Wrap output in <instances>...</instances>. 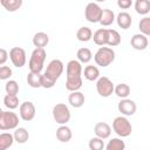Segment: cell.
<instances>
[{
    "mask_svg": "<svg viewBox=\"0 0 150 150\" xmlns=\"http://www.w3.org/2000/svg\"><path fill=\"white\" fill-rule=\"evenodd\" d=\"M19 125V116L13 111L2 110L0 112V130H12L16 129Z\"/></svg>",
    "mask_w": 150,
    "mask_h": 150,
    "instance_id": "cell-4",
    "label": "cell"
},
{
    "mask_svg": "<svg viewBox=\"0 0 150 150\" xmlns=\"http://www.w3.org/2000/svg\"><path fill=\"white\" fill-rule=\"evenodd\" d=\"M114 93L120 97V98H127L130 95V87L127 83H118L115 87Z\"/></svg>",
    "mask_w": 150,
    "mask_h": 150,
    "instance_id": "cell-31",
    "label": "cell"
},
{
    "mask_svg": "<svg viewBox=\"0 0 150 150\" xmlns=\"http://www.w3.org/2000/svg\"><path fill=\"white\" fill-rule=\"evenodd\" d=\"M9 59L16 68H21L26 64V52L21 47H13L9 50Z\"/></svg>",
    "mask_w": 150,
    "mask_h": 150,
    "instance_id": "cell-9",
    "label": "cell"
},
{
    "mask_svg": "<svg viewBox=\"0 0 150 150\" xmlns=\"http://www.w3.org/2000/svg\"><path fill=\"white\" fill-rule=\"evenodd\" d=\"M83 69H82V64L79 60H70L67 63L66 67V74H67V79L70 77H80L82 76Z\"/></svg>",
    "mask_w": 150,
    "mask_h": 150,
    "instance_id": "cell-12",
    "label": "cell"
},
{
    "mask_svg": "<svg viewBox=\"0 0 150 150\" xmlns=\"http://www.w3.org/2000/svg\"><path fill=\"white\" fill-rule=\"evenodd\" d=\"M63 63L61 60H52L45 73L42 74V88H46V89H49V88H53L56 83V80L62 75L63 73Z\"/></svg>",
    "mask_w": 150,
    "mask_h": 150,
    "instance_id": "cell-1",
    "label": "cell"
},
{
    "mask_svg": "<svg viewBox=\"0 0 150 150\" xmlns=\"http://www.w3.org/2000/svg\"><path fill=\"white\" fill-rule=\"evenodd\" d=\"M97 2H103V1H105V0H96Z\"/></svg>",
    "mask_w": 150,
    "mask_h": 150,
    "instance_id": "cell-40",
    "label": "cell"
},
{
    "mask_svg": "<svg viewBox=\"0 0 150 150\" xmlns=\"http://www.w3.org/2000/svg\"><path fill=\"white\" fill-rule=\"evenodd\" d=\"M13 135H14L15 142L19 143V144L26 143L28 141V138H29V134H28L27 129H25V128H16Z\"/></svg>",
    "mask_w": 150,
    "mask_h": 150,
    "instance_id": "cell-29",
    "label": "cell"
},
{
    "mask_svg": "<svg viewBox=\"0 0 150 150\" xmlns=\"http://www.w3.org/2000/svg\"><path fill=\"white\" fill-rule=\"evenodd\" d=\"M121 43V35L115 29H108V46L115 47Z\"/></svg>",
    "mask_w": 150,
    "mask_h": 150,
    "instance_id": "cell-30",
    "label": "cell"
},
{
    "mask_svg": "<svg viewBox=\"0 0 150 150\" xmlns=\"http://www.w3.org/2000/svg\"><path fill=\"white\" fill-rule=\"evenodd\" d=\"M76 56H77V60L81 62V63H88L91 59H93V53L89 48H80L76 53Z\"/></svg>",
    "mask_w": 150,
    "mask_h": 150,
    "instance_id": "cell-28",
    "label": "cell"
},
{
    "mask_svg": "<svg viewBox=\"0 0 150 150\" xmlns=\"http://www.w3.org/2000/svg\"><path fill=\"white\" fill-rule=\"evenodd\" d=\"M14 135L9 132H2L0 134V150H6L13 145L14 142Z\"/></svg>",
    "mask_w": 150,
    "mask_h": 150,
    "instance_id": "cell-22",
    "label": "cell"
},
{
    "mask_svg": "<svg viewBox=\"0 0 150 150\" xmlns=\"http://www.w3.org/2000/svg\"><path fill=\"white\" fill-rule=\"evenodd\" d=\"M5 90L9 95H18V93H19V84H18V82L14 81V80L7 81V83L5 86Z\"/></svg>",
    "mask_w": 150,
    "mask_h": 150,
    "instance_id": "cell-36",
    "label": "cell"
},
{
    "mask_svg": "<svg viewBox=\"0 0 150 150\" xmlns=\"http://www.w3.org/2000/svg\"><path fill=\"white\" fill-rule=\"evenodd\" d=\"M8 56H9V53L5 48H1L0 49V66H4L6 63Z\"/></svg>",
    "mask_w": 150,
    "mask_h": 150,
    "instance_id": "cell-38",
    "label": "cell"
},
{
    "mask_svg": "<svg viewBox=\"0 0 150 150\" xmlns=\"http://www.w3.org/2000/svg\"><path fill=\"white\" fill-rule=\"evenodd\" d=\"M4 104L7 109L12 110V109H15L19 107V98H18V95H9L7 94L5 97H4Z\"/></svg>",
    "mask_w": 150,
    "mask_h": 150,
    "instance_id": "cell-32",
    "label": "cell"
},
{
    "mask_svg": "<svg viewBox=\"0 0 150 150\" xmlns=\"http://www.w3.org/2000/svg\"><path fill=\"white\" fill-rule=\"evenodd\" d=\"M46 56H47V53L45 50V48H39L36 47L32 55H30V59H29V62H28V67H29V71H33V73H41V70L43 69V64H45V61H46Z\"/></svg>",
    "mask_w": 150,
    "mask_h": 150,
    "instance_id": "cell-2",
    "label": "cell"
},
{
    "mask_svg": "<svg viewBox=\"0 0 150 150\" xmlns=\"http://www.w3.org/2000/svg\"><path fill=\"white\" fill-rule=\"evenodd\" d=\"M138 28H139L142 34H144L146 36H150V18L145 16V18L141 19V21L138 23Z\"/></svg>",
    "mask_w": 150,
    "mask_h": 150,
    "instance_id": "cell-35",
    "label": "cell"
},
{
    "mask_svg": "<svg viewBox=\"0 0 150 150\" xmlns=\"http://www.w3.org/2000/svg\"><path fill=\"white\" fill-rule=\"evenodd\" d=\"M135 11L141 15L148 14L150 12V0H136Z\"/></svg>",
    "mask_w": 150,
    "mask_h": 150,
    "instance_id": "cell-27",
    "label": "cell"
},
{
    "mask_svg": "<svg viewBox=\"0 0 150 150\" xmlns=\"http://www.w3.org/2000/svg\"><path fill=\"white\" fill-rule=\"evenodd\" d=\"M13 71L8 66H1L0 67V80H8L12 76Z\"/></svg>",
    "mask_w": 150,
    "mask_h": 150,
    "instance_id": "cell-37",
    "label": "cell"
},
{
    "mask_svg": "<svg viewBox=\"0 0 150 150\" xmlns=\"http://www.w3.org/2000/svg\"><path fill=\"white\" fill-rule=\"evenodd\" d=\"M102 8L95 4V2H89L86 8H84V16L86 19L91 22V23H96V22H100L101 20V16H102Z\"/></svg>",
    "mask_w": 150,
    "mask_h": 150,
    "instance_id": "cell-8",
    "label": "cell"
},
{
    "mask_svg": "<svg viewBox=\"0 0 150 150\" xmlns=\"http://www.w3.org/2000/svg\"><path fill=\"white\" fill-rule=\"evenodd\" d=\"M27 83L32 88H40V87H42V75H41V73L29 71V74L27 75Z\"/></svg>",
    "mask_w": 150,
    "mask_h": 150,
    "instance_id": "cell-20",
    "label": "cell"
},
{
    "mask_svg": "<svg viewBox=\"0 0 150 150\" xmlns=\"http://www.w3.org/2000/svg\"><path fill=\"white\" fill-rule=\"evenodd\" d=\"M19 114H20L21 120H23L26 122H29L35 117V105L32 102L26 101V102L20 104Z\"/></svg>",
    "mask_w": 150,
    "mask_h": 150,
    "instance_id": "cell-10",
    "label": "cell"
},
{
    "mask_svg": "<svg viewBox=\"0 0 150 150\" xmlns=\"http://www.w3.org/2000/svg\"><path fill=\"white\" fill-rule=\"evenodd\" d=\"M131 1L132 0H117V6L121 9H128L131 6Z\"/></svg>",
    "mask_w": 150,
    "mask_h": 150,
    "instance_id": "cell-39",
    "label": "cell"
},
{
    "mask_svg": "<svg viewBox=\"0 0 150 150\" xmlns=\"http://www.w3.org/2000/svg\"><path fill=\"white\" fill-rule=\"evenodd\" d=\"M115 13L109 9V8H104L102 11V16H101V20H100V23L102 26H110L114 21H115Z\"/></svg>",
    "mask_w": 150,
    "mask_h": 150,
    "instance_id": "cell-23",
    "label": "cell"
},
{
    "mask_svg": "<svg viewBox=\"0 0 150 150\" xmlns=\"http://www.w3.org/2000/svg\"><path fill=\"white\" fill-rule=\"evenodd\" d=\"M116 22L120 28L122 29H128L130 28L131 26V22H132V19H131V15L128 13V12H121L117 14L116 16Z\"/></svg>",
    "mask_w": 150,
    "mask_h": 150,
    "instance_id": "cell-17",
    "label": "cell"
},
{
    "mask_svg": "<svg viewBox=\"0 0 150 150\" xmlns=\"http://www.w3.org/2000/svg\"><path fill=\"white\" fill-rule=\"evenodd\" d=\"M94 132L96 136L105 139V138L110 137V135H111V127L105 122H98L94 127Z\"/></svg>",
    "mask_w": 150,
    "mask_h": 150,
    "instance_id": "cell-14",
    "label": "cell"
},
{
    "mask_svg": "<svg viewBox=\"0 0 150 150\" xmlns=\"http://www.w3.org/2000/svg\"><path fill=\"white\" fill-rule=\"evenodd\" d=\"M96 90H97V93H98L100 96H102V97H109L114 93L115 86L110 81L109 77H107V76H100L97 79V82H96Z\"/></svg>",
    "mask_w": 150,
    "mask_h": 150,
    "instance_id": "cell-7",
    "label": "cell"
},
{
    "mask_svg": "<svg viewBox=\"0 0 150 150\" xmlns=\"http://www.w3.org/2000/svg\"><path fill=\"white\" fill-rule=\"evenodd\" d=\"M93 40L97 46H105L108 43V29L107 28L97 29L93 35Z\"/></svg>",
    "mask_w": 150,
    "mask_h": 150,
    "instance_id": "cell-18",
    "label": "cell"
},
{
    "mask_svg": "<svg viewBox=\"0 0 150 150\" xmlns=\"http://www.w3.org/2000/svg\"><path fill=\"white\" fill-rule=\"evenodd\" d=\"M53 118L57 124H66L67 122H69L71 114L69 108L64 104V103H57L53 107Z\"/></svg>",
    "mask_w": 150,
    "mask_h": 150,
    "instance_id": "cell-6",
    "label": "cell"
},
{
    "mask_svg": "<svg viewBox=\"0 0 150 150\" xmlns=\"http://www.w3.org/2000/svg\"><path fill=\"white\" fill-rule=\"evenodd\" d=\"M88 145H89V149L90 150H102L103 148H105V145L103 143V138H101L98 136L90 138Z\"/></svg>",
    "mask_w": 150,
    "mask_h": 150,
    "instance_id": "cell-34",
    "label": "cell"
},
{
    "mask_svg": "<svg viewBox=\"0 0 150 150\" xmlns=\"http://www.w3.org/2000/svg\"><path fill=\"white\" fill-rule=\"evenodd\" d=\"M112 130L120 137H128L132 131V127L127 117L117 116L112 121Z\"/></svg>",
    "mask_w": 150,
    "mask_h": 150,
    "instance_id": "cell-5",
    "label": "cell"
},
{
    "mask_svg": "<svg viewBox=\"0 0 150 150\" xmlns=\"http://www.w3.org/2000/svg\"><path fill=\"white\" fill-rule=\"evenodd\" d=\"M94 60L100 67H108L115 60V52L110 47H100L94 55Z\"/></svg>",
    "mask_w": 150,
    "mask_h": 150,
    "instance_id": "cell-3",
    "label": "cell"
},
{
    "mask_svg": "<svg viewBox=\"0 0 150 150\" xmlns=\"http://www.w3.org/2000/svg\"><path fill=\"white\" fill-rule=\"evenodd\" d=\"M82 83H83L82 76L67 79V81H66V89L68 91H76V90H79L82 87Z\"/></svg>",
    "mask_w": 150,
    "mask_h": 150,
    "instance_id": "cell-24",
    "label": "cell"
},
{
    "mask_svg": "<svg viewBox=\"0 0 150 150\" xmlns=\"http://www.w3.org/2000/svg\"><path fill=\"white\" fill-rule=\"evenodd\" d=\"M71 136H73L71 130H70V128L67 127L66 124H61V125L57 128V130H56V138H57L60 142H62V143L69 142V141L71 139Z\"/></svg>",
    "mask_w": 150,
    "mask_h": 150,
    "instance_id": "cell-16",
    "label": "cell"
},
{
    "mask_svg": "<svg viewBox=\"0 0 150 150\" xmlns=\"http://www.w3.org/2000/svg\"><path fill=\"white\" fill-rule=\"evenodd\" d=\"M84 95L83 93L76 90V91H70L69 96H68V102L73 108H81L84 104Z\"/></svg>",
    "mask_w": 150,
    "mask_h": 150,
    "instance_id": "cell-15",
    "label": "cell"
},
{
    "mask_svg": "<svg viewBox=\"0 0 150 150\" xmlns=\"http://www.w3.org/2000/svg\"><path fill=\"white\" fill-rule=\"evenodd\" d=\"M32 41H33V45H34L35 47L45 48V47L48 45V42H49V36H48V34L45 33V32H39V33L34 34Z\"/></svg>",
    "mask_w": 150,
    "mask_h": 150,
    "instance_id": "cell-19",
    "label": "cell"
},
{
    "mask_svg": "<svg viewBox=\"0 0 150 150\" xmlns=\"http://www.w3.org/2000/svg\"><path fill=\"white\" fill-rule=\"evenodd\" d=\"M1 6L8 12H15L22 6V0H0Z\"/></svg>",
    "mask_w": 150,
    "mask_h": 150,
    "instance_id": "cell-26",
    "label": "cell"
},
{
    "mask_svg": "<svg viewBox=\"0 0 150 150\" xmlns=\"http://www.w3.org/2000/svg\"><path fill=\"white\" fill-rule=\"evenodd\" d=\"M148 38L146 35L142 34V33H138V34H135L131 40H130V45L134 49L136 50H144L146 47H148Z\"/></svg>",
    "mask_w": 150,
    "mask_h": 150,
    "instance_id": "cell-13",
    "label": "cell"
},
{
    "mask_svg": "<svg viewBox=\"0 0 150 150\" xmlns=\"http://www.w3.org/2000/svg\"><path fill=\"white\" fill-rule=\"evenodd\" d=\"M76 38L81 42H88L93 39V32L89 27H81L76 32Z\"/></svg>",
    "mask_w": 150,
    "mask_h": 150,
    "instance_id": "cell-25",
    "label": "cell"
},
{
    "mask_svg": "<svg viewBox=\"0 0 150 150\" xmlns=\"http://www.w3.org/2000/svg\"><path fill=\"white\" fill-rule=\"evenodd\" d=\"M117 109L118 111L124 115V116H131L136 112V109H137V105L136 103L132 101V100H129V98H122L118 104H117Z\"/></svg>",
    "mask_w": 150,
    "mask_h": 150,
    "instance_id": "cell-11",
    "label": "cell"
},
{
    "mask_svg": "<svg viewBox=\"0 0 150 150\" xmlns=\"http://www.w3.org/2000/svg\"><path fill=\"white\" fill-rule=\"evenodd\" d=\"M83 75L88 81H95L100 77V69L96 66H87L83 70Z\"/></svg>",
    "mask_w": 150,
    "mask_h": 150,
    "instance_id": "cell-21",
    "label": "cell"
},
{
    "mask_svg": "<svg viewBox=\"0 0 150 150\" xmlns=\"http://www.w3.org/2000/svg\"><path fill=\"white\" fill-rule=\"evenodd\" d=\"M105 149L107 150H124L125 143L120 138H111L105 145Z\"/></svg>",
    "mask_w": 150,
    "mask_h": 150,
    "instance_id": "cell-33",
    "label": "cell"
}]
</instances>
